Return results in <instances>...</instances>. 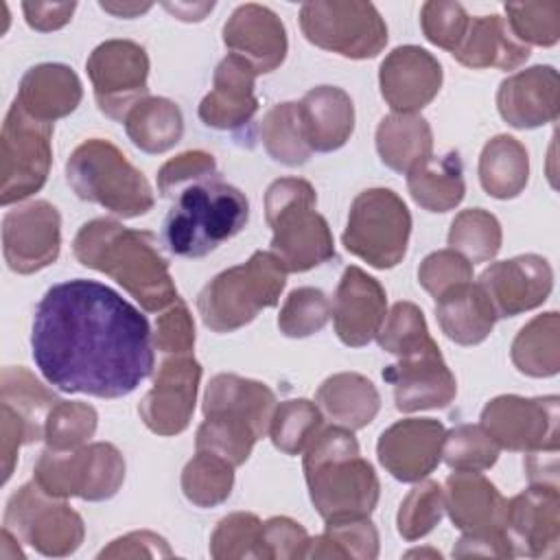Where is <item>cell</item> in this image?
Returning a JSON list of instances; mask_svg holds the SVG:
<instances>
[{
    "instance_id": "cell-55",
    "label": "cell",
    "mask_w": 560,
    "mask_h": 560,
    "mask_svg": "<svg viewBox=\"0 0 560 560\" xmlns=\"http://www.w3.org/2000/svg\"><path fill=\"white\" fill-rule=\"evenodd\" d=\"M311 536L289 516H271L262 523V553L267 560L306 558Z\"/></svg>"
},
{
    "instance_id": "cell-22",
    "label": "cell",
    "mask_w": 560,
    "mask_h": 560,
    "mask_svg": "<svg viewBox=\"0 0 560 560\" xmlns=\"http://www.w3.org/2000/svg\"><path fill=\"white\" fill-rule=\"evenodd\" d=\"M332 322L341 343L350 348L368 346L376 339L387 315V293L376 278L350 265L335 289Z\"/></svg>"
},
{
    "instance_id": "cell-31",
    "label": "cell",
    "mask_w": 560,
    "mask_h": 560,
    "mask_svg": "<svg viewBox=\"0 0 560 560\" xmlns=\"http://www.w3.org/2000/svg\"><path fill=\"white\" fill-rule=\"evenodd\" d=\"M435 317L442 332L459 346L481 343L499 319L494 306L477 282H464L435 300Z\"/></svg>"
},
{
    "instance_id": "cell-8",
    "label": "cell",
    "mask_w": 560,
    "mask_h": 560,
    "mask_svg": "<svg viewBox=\"0 0 560 560\" xmlns=\"http://www.w3.org/2000/svg\"><path fill=\"white\" fill-rule=\"evenodd\" d=\"M66 179L79 199L98 203L122 219L147 214L155 203L149 179L103 138H90L70 153Z\"/></svg>"
},
{
    "instance_id": "cell-39",
    "label": "cell",
    "mask_w": 560,
    "mask_h": 560,
    "mask_svg": "<svg viewBox=\"0 0 560 560\" xmlns=\"http://www.w3.org/2000/svg\"><path fill=\"white\" fill-rule=\"evenodd\" d=\"M260 140L269 158L287 166H300L313 153L304 138L295 101L278 103L265 114L260 122Z\"/></svg>"
},
{
    "instance_id": "cell-56",
    "label": "cell",
    "mask_w": 560,
    "mask_h": 560,
    "mask_svg": "<svg viewBox=\"0 0 560 560\" xmlns=\"http://www.w3.org/2000/svg\"><path fill=\"white\" fill-rule=\"evenodd\" d=\"M173 551L168 542L153 532H129L112 540L98 558H171Z\"/></svg>"
},
{
    "instance_id": "cell-38",
    "label": "cell",
    "mask_w": 560,
    "mask_h": 560,
    "mask_svg": "<svg viewBox=\"0 0 560 560\" xmlns=\"http://www.w3.org/2000/svg\"><path fill=\"white\" fill-rule=\"evenodd\" d=\"M59 402L52 389L42 385L22 365H7L0 374V407L11 409L18 418H22L28 429L37 435V440H44V422L48 418V411Z\"/></svg>"
},
{
    "instance_id": "cell-5",
    "label": "cell",
    "mask_w": 560,
    "mask_h": 560,
    "mask_svg": "<svg viewBox=\"0 0 560 560\" xmlns=\"http://www.w3.org/2000/svg\"><path fill=\"white\" fill-rule=\"evenodd\" d=\"M173 199L164 221V241L173 254L184 258L208 256L236 236L249 219L247 197L219 175L186 186Z\"/></svg>"
},
{
    "instance_id": "cell-19",
    "label": "cell",
    "mask_w": 560,
    "mask_h": 560,
    "mask_svg": "<svg viewBox=\"0 0 560 560\" xmlns=\"http://www.w3.org/2000/svg\"><path fill=\"white\" fill-rule=\"evenodd\" d=\"M477 284L494 306L497 317H516L540 306L553 289V271L547 258L521 254L486 267Z\"/></svg>"
},
{
    "instance_id": "cell-30",
    "label": "cell",
    "mask_w": 560,
    "mask_h": 560,
    "mask_svg": "<svg viewBox=\"0 0 560 560\" xmlns=\"http://www.w3.org/2000/svg\"><path fill=\"white\" fill-rule=\"evenodd\" d=\"M453 57L472 70L483 68H499V70H514L529 57V46L521 44L505 18L492 13V15H479L470 18L468 31L453 52Z\"/></svg>"
},
{
    "instance_id": "cell-27",
    "label": "cell",
    "mask_w": 560,
    "mask_h": 560,
    "mask_svg": "<svg viewBox=\"0 0 560 560\" xmlns=\"http://www.w3.org/2000/svg\"><path fill=\"white\" fill-rule=\"evenodd\" d=\"M444 512L464 534L505 532L508 499L477 470H455L444 481Z\"/></svg>"
},
{
    "instance_id": "cell-2",
    "label": "cell",
    "mask_w": 560,
    "mask_h": 560,
    "mask_svg": "<svg viewBox=\"0 0 560 560\" xmlns=\"http://www.w3.org/2000/svg\"><path fill=\"white\" fill-rule=\"evenodd\" d=\"M72 252L83 267L114 278L149 313L164 311L179 300L151 232L101 217L79 228Z\"/></svg>"
},
{
    "instance_id": "cell-14",
    "label": "cell",
    "mask_w": 560,
    "mask_h": 560,
    "mask_svg": "<svg viewBox=\"0 0 560 560\" xmlns=\"http://www.w3.org/2000/svg\"><path fill=\"white\" fill-rule=\"evenodd\" d=\"M558 396L525 398L516 394H503L483 407L479 424L490 433L499 448L527 455L536 451H558Z\"/></svg>"
},
{
    "instance_id": "cell-40",
    "label": "cell",
    "mask_w": 560,
    "mask_h": 560,
    "mask_svg": "<svg viewBox=\"0 0 560 560\" xmlns=\"http://www.w3.org/2000/svg\"><path fill=\"white\" fill-rule=\"evenodd\" d=\"M376 556H378V532L368 516L326 523L324 534L311 538L306 549V558L374 560Z\"/></svg>"
},
{
    "instance_id": "cell-10",
    "label": "cell",
    "mask_w": 560,
    "mask_h": 560,
    "mask_svg": "<svg viewBox=\"0 0 560 560\" xmlns=\"http://www.w3.org/2000/svg\"><path fill=\"white\" fill-rule=\"evenodd\" d=\"M33 481L50 497L83 501L112 499L125 481V457L109 442H92L70 451L44 448Z\"/></svg>"
},
{
    "instance_id": "cell-48",
    "label": "cell",
    "mask_w": 560,
    "mask_h": 560,
    "mask_svg": "<svg viewBox=\"0 0 560 560\" xmlns=\"http://www.w3.org/2000/svg\"><path fill=\"white\" fill-rule=\"evenodd\" d=\"M505 22L512 35L529 46H553L560 39V2H510Z\"/></svg>"
},
{
    "instance_id": "cell-52",
    "label": "cell",
    "mask_w": 560,
    "mask_h": 560,
    "mask_svg": "<svg viewBox=\"0 0 560 560\" xmlns=\"http://www.w3.org/2000/svg\"><path fill=\"white\" fill-rule=\"evenodd\" d=\"M470 280H472V265L453 249L431 252L429 256H424L418 269V282L435 300L448 289Z\"/></svg>"
},
{
    "instance_id": "cell-61",
    "label": "cell",
    "mask_w": 560,
    "mask_h": 560,
    "mask_svg": "<svg viewBox=\"0 0 560 560\" xmlns=\"http://www.w3.org/2000/svg\"><path fill=\"white\" fill-rule=\"evenodd\" d=\"M103 11H109L114 15H122V18H133L138 13H144L151 9V4H109V2H101Z\"/></svg>"
},
{
    "instance_id": "cell-33",
    "label": "cell",
    "mask_w": 560,
    "mask_h": 560,
    "mask_svg": "<svg viewBox=\"0 0 560 560\" xmlns=\"http://www.w3.org/2000/svg\"><path fill=\"white\" fill-rule=\"evenodd\" d=\"M376 151L385 166L407 175L433 155L431 125L420 114L394 112L376 127Z\"/></svg>"
},
{
    "instance_id": "cell-44",
    "label": "cell",
    "mask_w": 560,
    "mask_h": 560,
    "mask_svg": "<svg viewBox=\"0 0 560 560\" xmlns=\"http://www.w3.org/2000/svg\"><path fill=\"white\" fill-rule=\"evenodd\" d=\"M98 413L88 402L59 400L44 422V440L52 451H70L90 442L96 433Z\"/></svg>"
},
{
    "instance_id": "cell-12",
    "label": "cell",
    "mask_w": 560,
    "mask_h": 560,
    "mask_svg": "<svg viewBox=\"0 0 560 560\" xmlns=\"http://www.w3.org/2000/svg\"><path fill=\"white\" fill-rule=\"evenodd\" d=\"M2 527L48 558L74 553L85 536L83 518L63 499L46 494L33 479L7 501Z\"/></svg>"
},
{
    "instance_id": "cell-23",
    "label": "cell",
    "mask_w": 560,
    "mask_h": 560,
    "mask_svg": "<svg viewBox=\"0 0 560 560\" xmlns=\"http://www.w3.org/2000/svg\"><path fill=\"white\" fill-rule=\"evenodd\" d=\"M442 66L424 48L407 44L394 48L381 63L378 85L385 103L400 114L427 107L442 88Z\"/></svg>"
},
{
    "instance_id": "cell-54",
    "label": "cell",
    "mask_w": 560,
    "mask_h": 560,
    "mask_svg": "<svg viewBox=\"0 0 560 560\" xmlns=\"http://www.w3.org/2000/svg\"><path fill=\"white\" fill-rule=\"evenodd\" d=\"M153 346L164 352L166 357L171 354H190L195 346V322L188 311V306L177 300L168 308L162 311V315L155 322V332H153Z\"/></svg>"
},
{
    "instance_id": "cell-4",
    "label": "cell",
    "mask_w": 560,
    "mask_h": 560,
    "mask_svg": "<svg viewBox=\"0 0 560 560\" xmlns=\"http://www.w3.org/2000/svg\"><path fill=\"white\" fill-rule=\"evenodd\" d=\"M276 394L260 381L238 374H217L203 394V422L197 429V451H210L234 468L245 464L254 444L269 433Z\"/></svg>"
},
{
    "instance_id": "cell-59",
    "label": "cell",
    "mask_w": 560,
    "mask_h": 560,
    "mask_svg": "<svg viewBox=\"0 0 560 560\" xmlns=\"http://www.w3.org/2000/svg\"><path fill=\"white\" fill-rule=\"evenodd\" d=\"M525 472L529 483L558 486V451H536L527 455Z\"/></svg>"
},
{
    "instance_id": "cell-60",
    "label": "cell",
    "mask_w": 560,
    "mask_h": 560,
    "mask_svg": "<svg viewBox=\"0 0 560 560\" xmlns=\"http://www.w3.org/2000/svg\"><path fill=\"white\" fill-rule=\"evenodd\" d=\"M164 9L171 11L177 20H184V22H199V20H203V15H206L208 11L214 9V2H201V4H177V2L171 4V2H166Z\"/></svg>"
},
{
    "instance_id": "cell-62",
    "label": "cell",
    "mask_w": 560,
    "mask_h": 560,
    "mask_svg": "<svg viewBox=\"0 0 560 560\" xmlns=\"http://www.w3.org/2000/svg\"><path fill=\"white\" fill-rule=\"evenodd\" d=\"M407 556H409V558H411V556H433V558H440V551H429V549H418V551H409V553H407Z\"/></svg>"
},
{
    "instance_id": "cell-11",
    "label": "cell",
    "mask_w": 560,
    "mask_h": 560,
    "mask_svg": "<svg viewBox=\"0 0 560 560\" xmlns=\"http://www.w3.org/2000/svg\"><path fill=\"white\" fill-rule=\"evenodd\" d=\"M300 28L313 46L348 59H372L387 44V24L372 2H304Z\"/></svg>"
},
{
    "instance_id": "cell-29",
    "label": "cell",
    "mask_w": 560,
    "mask_h": 560,
    "mask_svg": "<svg viewBox=\"0 0 560 560\" xmlns=\"http://www.w3.org/2000/svg\"><path fill=\"white\" fill-rule=\"evenodd\" d=\"M300 122L311 151L341 149L354 131V105L337 85H317L298 101Z\"/></svg>"
},
{
    "instance_id": "cell-41",
    "label": "cell",
    "mask_w": 560,
    "mask_h": 560,
    "mask_svg": "<svg viewBox=\"0 0 560 560\" xmlns=\"http://www.w3.org/2000/svg\"><path fill=\"white\" fill-rule=\"evenodd\" d=\"M234 466L210 451H197L182 470V492L197 508H214L232 494Z\"/></svg>"
},
{
    "instance_id": "cell-18",
    "label": "cell",
    "mask_w": 560,
    "mask_h": 560,
    "mask_svg": "<svg viewBox=\"0 0 560 560\" xmlns=\"http://www.w3.org/2000/svg\"><path fill=\"white\" fill-rule=\"evenodd\" d=\"M383 378L394 387L396 409L402 413L442 409L457 394V381L435 341L398 357L383 370Z\"/></svg>"
},
{
    "instance_id": "cell-28",
    "label": "cell",
    "mask_w": 560,
    "mask_h": 560,
    "mask_svg": "<svg viewBox=\"0 0 560 560\" xmlns=\"http://www.w3.org/2000/svg\"><path fill=\"white\" fill-rule=\"evenodd\" d=\"M83 98L77 72L63 63H39L20 79L15 103L35 120L55 122L72 114Z\"/></svg>"
},
{
    "instance_id": "cell-21",
    "label": "cell",
    "mask_w": 560,
    "mask_h": 560,
    "mask_svg": "<svg viewBox=\"0 0 560 560\" xmlns=\"http://www.w3.org/2000/svg\"><path fill=\"white\" fill-rule=\"evenodd\" d=\"M444 433V424L433 418L398 420L378 438V462L398 481H422L442 459Z\"/></svg>"
},
{
    "instance_id": "cell-37",
    "label": "cell",
    "mask_w": 560,
    "mask_h": 560,
    "mask_svg": "<svg viewBox=\"0 0 560 560\" xmlns=\"http://www.w3.org/2000/svg\"><path fill=\"white\" fill-rule=\"evenodd\" d=\"M510 357L514 368L534 378L556 376L560 370V317L556 311L536 315L514 337Z\"/></svg>"
},
{
    "instance_id": "cell-47",
    "label": "cell",
    "mask_w": 560,
    "mask_h": 560,
    "mask_svg": "<svg viewBox=\"0 0 560 560\" xmlns=\"http://www.w3.org/2000/svg\"><path fill=\"white\" fill-rule=\"evenodd\" d=\"M210 556L217 560L265 558L260 518L252 512L223 516L210 536Z\"/></svg>"
},
{
    "instance_id": "cell-57",
    "label": "cell",
    "mask_w": 560,
    "mask_h": 560,
    "mask_svg": "<svg viewBox=\"0 0 560 560\" xmlns=\"http://www.w3.org/2000/svg\"><path fill=\"white\" fill-rule=\"evenodd\" d=\"M455 558L470 556H488V558H512L514 549L505 532H488V534H464L453 547Z\"/></svg>"
},
{
    "instance_id": "cell-7",
    "label": "cell",
    "mask_w": 560,
    "mask_h": 560,
    "mask_svg": "<svg viewBox=\"0 0 560 560\" xmlns=\"http://www.w3.org/2000/svg\"><path fill=\"white\" fill-rule=\"evenodd\" d=\"M287 269L271 252H254L247 262L217 273L197 295V311L214 332H234L262 308L278 304L287 284Z\"/></svg>"
},
{
    "instance_id": "cell-24",
    "label": "cell",
    "mask_w": 560,
    "mask_h": 560,
    "mask_svg": "<svg viewBox=\"0 0 560 560\" xmlns=\"http://www.w3.org/2000/svg\"><path fill=\"white\" fill-rule=\"evenodd\" d=\"M223 44L230 55L245 59L256 74L273 72L287 57L289 42L282 20L262 4L247 2L223 24Z\"/></svg>"
},
{
    "instance_id": "cell-20",
    "label": "cell",
    "mask_w": 560,
    "mask_h": 560,
    "mask_svg": "<svg viewBox=\"0 0 560 560\" xmlns=\"http://www.w3.org/2000/svg\"><path fill=\"white\" fill-rule=\"evenodd\" d=\"M505 534L514 556L551 558L560 542V492L558 486L529 483L508 501Z\"/></svg>"
},
{
    "instance_id": "cell-42",
    "label": "cell",
    "mask_w": 560,
    "mask_h": 560,
    "mask_svg": "<svg viewBox=\"0 0 560 560\" xmlns=\"http://www.w3.org/2000/svg\"><path fill=\"white\" fill-rule=\"evenodd\" d=\"M503 232L499 219L483 208L462 210L448 230V249L462 254L470 265L492 260L501 249Z\"/></svg>"
},
{
    "instance_id": "cell-46",
    "label": "cell",
    "mask_w": 560,
    "mask_h": 560,
    "mask_svg": "<svg viewBox=\"0 0 560 560\" xmlns=\"http://www.w3.org/2000/svg\"><path fill=\"white\" fill-rule=\"evenodd\" d=\"M332 315L330 300L315 287L293 289L280 306L278 328L284 337L304 339L319 332Z\"/></svg>"
},
{
    "instance_id": "cell-50",
    "label": "cell",
    "mask_w": 560,
    "mask_h": 560,
    "mask_svg": "<svg viewBox=\"0 0 560 560\" xmlns=\"http://www.w3.org/2000/svg\"><path fill=\"white\" fill-rule=\"evenodd\" d=\"M444 516V490L438 481H420L402 499L396 514L398 534L413 542L427 536Z\"/></svg>"
},
{
    "instance_id": "cell-9",
    "label": "cell",
    "mask_w": 560,
    "mask_h": 560,
    "mask_svg": "<svg viewBox=\"0 0 560 560\" xmlns=\"http://www.w3.org/2000/svg\"><path fill=\"white\" fill-rule=\"evenodd\" d=\"M411 212L392 188L359 192L348 212L343 247L374 269L396 267L409 245Z\"/></svg>"
},
{
    "instance_id": "cell-3",
    "label": "cell",
    "mask_w": 560,
    "mask_h": 560,
    "mask_svg": "<svg viewBox=\"0 0 560 560\" xmlns=\"http://www.w3.org/2000/svg\"><path fill=\"white\" fill-rule=\"evenodd\" d=\"M302 466L311 501L324 523L365 518L374 512L381 483L350 429L322 424L304 448Z\"/></svg>"
},
{
    "instance_id": "cell-6",
    "label": "cell",
    "mask_w": 560,
    "mask_h": 560,
    "mask_svg": "<svg viewBox=\"0 0 560 560\" xmlns=\"http://www.w3.org/2000/svg\"><path fill=\"white\" fill-rule=\"evenodd\" d=\"M315 203V188L302 177H280L265 192L271 254L287 271L302 273L335 256L332 232Z\"/></svg>"
},
{
    "instance_id": "cell-36",
    "label": "cell",
    "mask_w": 560,
    "mask_h": 560,
    "mask_svg": "<svg viewBox=\"0 0 560 560\" xmlns=\"http://www.w3.org/2000/svg\"><path fill=\"white\" fill-rule=\"evenodd\" d=\"M129 140L144 153L173 149L184 133L182 109L164 96H147L136 103L122 120Z\"/></svg>"
},
{
    "instance_id": "cell-43",
    "label": "cell",
    "mask_w": 560,
    "mask_h": 560,
    "mask_svg": "<svg viewBox=\"0 0 560 560\" xmlns=\"http://www.w3.org/2000/svg\"><path fill=\"white\" fill-rule=\"evenodd\" d=\"M322 409L317 402L306 398H291L276 405L271 422H269V438L278 451L284 455H300L322 429Z\"/></svg>"
},
{
    "instance_id": "cell-1",
    "label": "cell",
    "mask_w": 560,
    "mask_h": 560,
    "mask_svg": "<svg viewBox=\"0 0 560 560\" xmlns=\"http://www.w3.org/2000/svg\"><path fill=\"white\" fill-rule=\"evenodd\" d=\"M153 348L149 319L96 280L52 284L35 306L31 354L59 392L122 398L151 376Z\"/></svg>"
},
{
    "instance_id": "cell-32",
    "label": "cell",
    "mask_w": 560,
    "mask_h": 560,
    "mask_svg": "<svg viewBox=\"0 0 560 560\" xmlns=\"http://www.w3.org/2000/svg\"><path fill=\"white\" fill-rule=\"evenodd\" d=\"M315 402L335 424L357 431L376 418L381 394L368 376L359 372H339L317 387Z\"/></svg>"
},
{
    "instance_id": "cell-16",
    "label": "cell",
    "mask_w": 560,
    "mask_h": 560,
    "mask_svg": "<svg viewBox=\"0 0 560 560\" xmlns=\"http://www.w3.org/2000/svg\"><path fill=\"white\" fill-rule=\"evenodd\" d=\"M61 247V217L44 199L9 210L2 219V254L11 271L35 273L52 265Z\"/></svg>"
},
{
    "instance_id": "cell-45",
    "label": "cell",
    "mask_w": 560,
    "mask_h": 560,
    "mask_svg": "<svg viewBox=\"0 0 560 560\" xmlns=\"http://www.w3.org/2000/svg\"><path fill=\"white\" fill-rule=\"evenodd\" d=\"M499 444L481 424H459L444 433L442 459L453 470H488L499 459Z\"/></svg>"
},
{
    "instance_id": "cell-34",
    "label": "cell",
    "mask_w": 560,
    "mask_h": 560,
    "mask_svg": "<svg viewBox=\"0 0 560 560\" xmlns=\"http://www.w3.org/2000/svg\"><path fill=\"white\" fill-rule=\"evenodd\" d=\"M407 188L411 199L429 212H448L464 199V168L457 151L446 155H431L407 173Z\"/></svg>"
},
{
    "instance_id": "cell-51",
    "label": "cell",
    "mask_w": 560,
    "mask_h": 560,
    "mask_svg": "<svg viewBox=\"0 0 560 560\" xmlns=\"http://www.w3.org/2000/svg\"><path fill=\"white\" fill-rule=\"evenodd\" d=\"M468 22L470 18L459 2L431 0V2H424L420 9V26L424 37L433 46L444 48L451 55L462 44L468 31Z\"/></svg>"
},
{
    "instance_id": "cell-13",
    "label": "cell",
    "mask_w": 560,
    "mask_h": 560,
    "mask_svg": "<svg viewBox=\"0 0 560 560\" xmlns=\"http://www.w3.org/2000/svg\"><path fill=\"white\" fill-rule=\"evenodd\" d=\"M52 125L35 120L15 101L0 136V203H18L37 192L52 164Z\"/></svg>"
},
{
    "instance_id": "cell-58",
    "label": "cell",
    "mask_w": 560,
    "mask_h": 560,
    "mask_svg": "<svg viewBox=\"0 0 560 560\" xmlns=\"http://www.w3.org/2000/svg\"><path fill=\"white\" fill-rule=\"evenodd\" d=\"M77 2H22L26 24L35 31H57L72 20Z\"/></svg>"
},
{
    "instance_id": "cell-35",
    "label": "cell",
    "mask_w": 560,
    "mask_h": 560,
    "mask_svg": "<svg viewBox=\"0 0 560 560\" xmlns=\"http://www.w3.org/2000/svg\"><path fill=\"white\" fill-rule=\"evenodd\" d=\"M529 179L527 149L508 133L490 138L479 155L481 188L494 199L518 197Z\"/></svg>"
},
{
    "instance_id": "cell-53",
    "label": "cell",
    "mask_w": 560,
    "mask_h": 560,
    "mask_svg": "<svg viewBox=\"0 0 560 560\" xmlns=\"http://www.w3.org/2000/svg\"><path fill=\"white\" fill-rule=\"evenodd\" d=\"M214 175L219 173H217V162L210 153L199 149L184 151L162 164V168L158 171V190L162 197L173 199L186 186Z\"/></svg>"
},
{
    "instance_id": "cell-15",
    "label": "cell",
    "mask_w": 560,
    "mask_h": 560,
    "mask_svg": "<svg viewBox=\"0 0 560 560\" xmlns=\"http://www.w3.org/2000/svg\"><path fill=\"white\" fill-rule=\"evenodd\" d=\"M88 77L98 109L112 120H125L129 109L149 96V55L131 39H107L98 44L88 61Z\"/></svg>"
},
{
    "instance_id": "cell-17",
    "label": "cell",
    "mask_w": 560,
    "mask_h": 560,
    "mask_svg": "<svg viewBox=\"0 0 560 560\" xmlns=\"http://www.w3.org/2000/svg\"><path fill=\"white\" fill-rule=\"evenodd\" d=\"M201 381V365L192 354L166 357L153 378V387L138 405L140 420L158 435H177L188 429L197 389Z\"/></svg>"
},
{
    "instance_id": "cell-25",
    "label": "cell",
    "mask_w": 560,
    "mask_h": 560,
    "mask_svg": "<svg viewBox=\"0 0 560 560\" xmlns=\"http://www.w3.org/2000/svg\"><path fill=\"white\" fill-rule=\"evenodd\" d=\"M497 109L514 129L553 122L560 112V77L553 66H532L510 74L497 90Z\"/></svg>"
},
{
    "instance_id": "cell-49",
    "label": "cell",
    "mask_w": 560,
    "mask_h": 560,
    "mask_svg": "<svg viewBox=\"0 0 560 560\" xmlns=\"http://www.w3.org/2000/svg\"><path fill=\"white\" fill-rule=\"evenodd\" d=\"M376 341L385 352L394 357H405L424 348L433 339L429 335L422 311L413 302H396L387 311L383 326L376 332Z\"/></svg>"
},
{
    "instance_id": "cell-26",
    "label": "cell",
    "mask_w": 560,
    "mask_h": 560,
    "mask_svg": "<svg viewBox=\"0 0 560 560\" xmlns=\"http://www.w3.org/2000/svg\"><path fill=\"white\" fill-rule=\"evenodd\" d=\"M254 81L256 72L245 59L236 55L223 57L214 68L212 90L199 103L201 122L221 131L247 125L258 112Z\"/></svg>"
}]
</instances>
